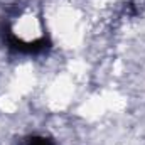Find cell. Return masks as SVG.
Masks as SVG:
<instances>
[{"mask_svg":"<svg viewBox=\"0 0 145 145\" xmlns=\"http://www.w3.org/2000/svg\"><path fill=\"white\" fill-rule=\"evenodd\" d=\"M27 145H54V142L51 140V138H47V137H29L27 138Z\"/></svg>","mask_w":145,"mask_h":145,"instance_id":"1","label":"cell"}]
</instances>
